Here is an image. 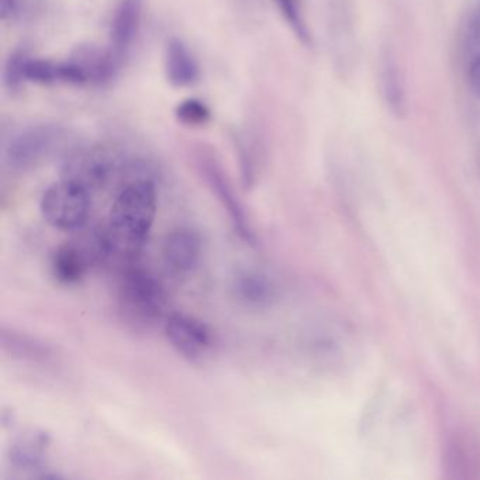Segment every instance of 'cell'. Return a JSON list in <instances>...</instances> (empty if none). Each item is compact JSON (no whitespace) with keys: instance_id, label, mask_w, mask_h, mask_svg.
<instances>
[{"instance_id":"11","label":"cell","mask_w":480,"mask_h":480,"mask_svg":"<svg viewBox=\"0 0 480 480\" xmlns=\"http://www.w3.org/2000/svg\"><path fill=\"white\" fill-rule=\"evenodd\" d=\"M143 0H120L110 28V48L120 58L127 54L140 32Z\"/></svg>"},{"instance_id":"17","label":"cell","mask_w":480,"mask_h":480,"mask_svg":"<svg viewBox=\"0 0 480 480\" xmlns=\"http://www.w3.org/2000/svg\"><path fill=\"white\" fill-rule=\"evenodd\" d=\"M279 12L286 20L292 32L296 35V37L302 41L303 44L312 43V35H310L309 27L303 17L302 9H300L299 0H275Z\"/></svg>"},{"instance_id":"5","label":"cell","mask_w":480,"mask_h":480,"mask_svg":"<svg viewBox=\"0 0 480 480\" xmlns=\"http://www.w3.org/2000/svg\"><path fill=\"white\" fill-rule=\"evenodd\" d=\"M199 168L213 194L217 196L218 202L222 203V206L228 213V217L241 240L254 245L256 243L255 233L251 228L245 209L235 196V189L231 186L227 175L225 174L220 164L212 155L202 154L199 156Z\"/></svg>"},{"instance_id":"6","label":"cell","mask_w":480,"mask_h":480,"mask_svg":"<svg viewBox=\"0 0 480 480\" xmlns=\"http://www.w3.org/2000/svg\"><path fill=\"white\" fill-rule=\"evenodd\" d=\"M60 138L61 130L55 125H40L25 128L10 140L6 148L7 163L20 171L32 168L53 150Z\"/></svg>"},{"instance_id":"21","label":"cell","mask_w":480,"mask_h":480,"mask_svg":"<svg viewBox=\"0 0 480 480\" xmlns=\"http://www.w3.org/2000/svg\"><path fill=\"white\" fill-rule=\"evenodd\" d=\"M468 82L472 94L480 99V56L472 58L469 64Z\"/></svg>"},{"instance_id":"10","label":"cell","mask_w":480,"mask_h":480,"mask_svg":"<svg viewBox=\"0 0 480 480\" xmlns=\"http://www.w3.org/2000/svg\"><path fill=\"white\" fill-rule=\"evenodd\" d=\"M69 60L81 69L86 85H105L117 75L123 58L112 48L84 44L75 48Z\"/></svg>"},{"instance_id":"2","label":"cell","mask_w":480,"mask_h":480,"mask_svg":"<svg viewBox=\"0 0 480 480\" xmlns=\"http://www.w3.org/2000/svg\"><path fill=\"white\" fill-rule=\"evenodd\" d=\"M163 284L148 271L127 265L117 285V309L123 322L137 330L153 327L165 312Z\"/></svg>"},{"instance_id":"20","label":"cell","mask_w":480,"mask_h":480,"mask_svg":"<svg viewBox=\"0 0 480 480\" xmlns=\"http://www.w3.org/2000/svg\"><path fill=\"white\" fill-rule=\"evenodd\" d=\"M466 47L472 58L480 56V6L475 10L466 30Z\"/></svg>"},{"instance_id":"9","label":"cell","mask_w":480,"mask_h":480,"mask_svg":"<svg viewBox=\"0 0 480 480\" xmlns=\"http://www.w3.org/2000/svg\"><path fill=\"white\" fill-rule=\"evenodd\" d=\"M202 255V240L196 231L178 227L169 231L163 243V258L168 271L185 275L194 271Z\"/></svg>"},{"instance_id":"1","label":"cell","mask_w":480,"mask_h":480,"mask_svg":"<svg viewBox=\"0 0 480 480\" xmlns=\"http://www.w3.org/2000/svg\"><path fill=\"white\" fill-rule=\"evenodd\" d=\"M156 215V189L151 178L127 182L110 210L106 237L109 259L130 264L150 237Z\"/></svg>"},{"instance_id":"14","label":"cell","mask_w":480,"mask_h":480,"mask_svg":"<svg viewBox=\"0 0 480 480\" xmlns=\"http://www.w3.org/2000/svg\"><path fill=\"white\" fill-rule=\"evenodd\" d=\"M165 72L174 86H189L199 79V65L194 54L179 38H171L166 44Z\"/></svg>"},{"instance_id":"7","label":"cell","mask_w":480,"mask_h":480,"mask_svg":"<svg viewBox=\"0 0 480 480\" xmlns=\"http://www.w3.org/2000/svg\"><path fill=\"white\" fill-rule=\"evenodd\" d=\"M164 330L171 345L189 361L202 359L212 348V331L192 315L172 313L166 317Z\"/></svg>"},{"instance_id":"13","label":"cell","mask_w":480,"mask_h":480,"mask_svg":"<svg viewBox=\"0 0 480 480\" xmlns=\"http://www.w3.org/2000/svg\"><path fill=\"white\" fill-rule=\"evenodd\" d=\"M237 300L254 309H265L276 299V289L265 275L256 271H241L233 281Z\"/></svg>"},{"instance_id":"18","label":"cell","mask_w":480,"mask_h":480,"mask_svg":"<svg viewBox=\"0 0 480 480\" xmlns=\"http://www.w3.org/2000/svg\"><path fill=\"white\" fill-rule=\"evenodd\" d=\"M176 117L186 125H206L210 119V110L199 99H186L176 107Z\"/></svg>"},{"instance_id":"19","label":"cell","mask_w":480,"mask_h":480,"mask_svg":"<svg viewBox=\"0 0 480 480\" xmlns=\"http://www.w3.org/2000/svg\"><path fill=\"white\" fill-rule=\"evenodd\" d=\"M25 53L23 51H16L7 58L6 65H5V85H6L9 91H16L20 85L25 81L23 76V65H25Z\"/></svg>"},{"instance_id":"12","label":"cell","mask_w":480,"mask_h":480,"mask_svg":"<svg viewBox=\"0 0 480 480\" xmlns=\"http://www.w3.org/2000/svg\"><path fill=\"white\" fill-rule=\"evenodd\" d=\"M48 436L37 431L25 434L10 448L9 461L13 468L25 474L44 471L47 459Z\"/></svg>"},{"instance_id":"3","label":"cell","mask_w":480,"mask_h":480,"mask_svg":"<svg viewBox=\"0 0 480 480\" xmlns=\"http://www.w3.org/2000/svg\"><path fill=\"white\" fill-rule=\"evenodd\" d=\"M89 210L91 192L69 179L51 185L41 199L44 220L58 230H81L86 225Z\"/></svg>"},{"instance_id":"4","label":"cell","mask_w":480,"mask_h":480,"mask_svg":"<svg viewBox=\"0 0 480 480\" xmlns=\"http://www.w3.org/2000/svg\"><path fill=\"white\" fill-rule=\"evenodd\" d=\"M123 159L104 145L82 148L72 153L64 164L63 178L76 182L87 191L106 186L123 168Z\"/></svg>"},{"instance_id":"8","label":"cell","mask_w":480,"mask_h":480,"mask_svg":"<svg viewBox=\"0 0 480 480\" xmlns=\"http://www.w3.org/2000/svg\"><path fill=\"white\" fill-rule=\"evenodd\" d=\"M96 264H100V261L94 241L89 235H85L75 243L60 246L51 259V269L56 281L64 285H75Z\"/></svg>"},{"instance_id":"22","label":"cell","mask_w":480,"mask_h":480,"mask_svg":"<svg viewBox=\"0 0 480 480\" xmlns=\"http://www.w3.org/2000/svg\"><path fill=\"white\" fill-rule=\"evenodd\" d=\"M17 7V0H0V17L4 20L13 19L16 16Z\"/></svg>"},{"instance_id":"15","label":"cell","mask_w":480,"mask_h":480,"mask_svg":"<svg viewBox=\"0 0 480 480\" xmlns=\"http://www.w3.org/2000/svg\"><path fill=\"white\" fill-rule=\"evenodd\" d=\"M381 89L387 109L396 117H403L407 113L405 81L392 54H386L382 61Z\"/></svg>"},{"instance_id":"16","label":"cell","mask_w":480,"mask_h":480,"mask_svg":"<svg viewBox=\"0 0 480 480\" xmlns=\"http://www.w3.org/2000/svg\"><path fill=\"white\" fill-rule=\"evenodd\" d=\"M2 346L10 355L20 356L23 359H32V361H47L51 356L50 346L27 337L25 334L16 331H7L2 328Z\"/></svg>"}]
</instances>
